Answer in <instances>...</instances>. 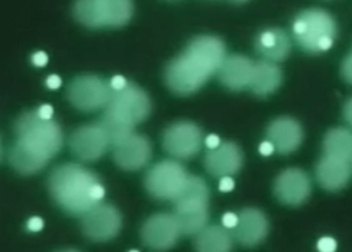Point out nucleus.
<instances>
[{
    "instance_id": "obj_1",
    "label": "nucleus",
    "mask_w": 352,
    "mask_h": 252,
    "mask_svg": "<svg viewBox=\"0 0 352 252\" xmlns=\"http://www.w3.org/2000/svg\"><path fill=\"white\" fill-rule=\"evenodd\" d=\"M16 139L9 151V163L22 176H32L43 170L64 145L60 125L45 119L38 111L21 115L13 125Z\"/></svg>"
},
{
    "instance_id": "obj_2",
    "label": "nucleus",
    "mask_w": 352,
    "mask_h": 252,
    "mask_svg": "<svg viewBox=\"0 0 352 252\" xmlns=\"http://www.w3.org/2000/svg\"><path fill=\"white\" fill-rule=\"evenodd\" d=\"M226 58V47L216 36H197L179 57L171 60L164 71L167 87L179 96L193 95L213 74H218Z\"/></svg>"
},
{
    "instance_id": "obj_3",
    "label": "nucleus",
    "mask_w": 352,
    "mask_h": 252,
    "mask_svg": "<svg viewBox=\"0 0 352 252\" xmlns=\"http://www.w3.org/2000/svg\"><path fill=\"white\" fill-rule=\"evenodd\" d=\"M48 190L52 201L72 216L86 215L100 205L104 197L100 179L86 167L73 163L52 170Z\"/></svg>"
},
{
    "instance_id": "obj_4",
    "label": "nucleus",
    "mask_w": 352,
    "mask_h": 252,
    "mask_svg": "<svg viewBox=\"0 0 352 252\" xmlns=\"http://www.w3.org/2000/svg\"><path fill=\"white\" fill-rule=\"evenodd\" d=\"M173 203V215L183 236L197 235L206 228L209 219V189L205 180L197 176H188L183 192Z\"/></svg>"
},
{
    "instance_id": "obj_5",
    "label": "nucleus",
    "mask_w": 352,
    "mask_h": 252,
    "mask_svg": "<svg viewBox=\"0 0 352 252\" xmlns=\"http://www.w3.org/2000/svg\"><path fill=\"white\" fill-rule=\"evenodd\" d=\"M293 36L302 49L320 54L333 45L336 22L327 10L309 9L294 19Z\"/></svg>"
},
{
    "instance_id": "obj_6",
    "label": "nucleus",
    "mask_w": 352,
    "mask_h": 252,
    "mask_svg": "<svg viewBox=\"0 0 352 252\" xmlns=\"http://www.w3.org/2000/svg\"><path fill=\"white\" fill-rule=\"evenodd\" d=\"M132 15V0H77L74 3V18L87 28H119Z\"/></svg>"
},
{
    "instance_id": "obj_7",
    "label": "nucleus",
    "mask_w": 352,
    "mask_h": 252,
    "mask_svg": "<svg viewBox=\"0 0 352 252\" xmlns=\"http://www.w3.org/2000/svg\"><path fill=\"white\" fill-rule=\"evenodd\" d=\"M104 115L131 128L144 122L151 113V100L140 86L128 83L125 87L112 91L109 104L104 108Z\"/></svg>"
},
{
    "instance_id": "obj_8",
    "label": "nucleus",
    "mask_w": 352,
    "mask_h": 252,
    "mask_svg": "<svg viewBox=\"0 0 352 252\" xmlns=\"http://www.w3.org/2000/svg\"><path fill=\"white\" fill-rule=\"evenodd\" d=\"M188 180L186 168L175 161H161L150 168L145 177V189L158 201L174 202Z\"/></svg>"
},
{
    "instance_id": "obj_9",
    "label": "nucleus",
    "mask_w": 352,
    "mask_h": 252,
    "mask_svg": "<svg viewBox=\"0 0 352 252\" xmlns=\"http://www.w3.org/2000/svg\"><path fill=\"white\" fill-rule=\"evenodd\" d=\"M112 86L98 76L76 77L67 90V98L77 111L96 112L109 104L112 96Z\"/></svg>"
},
{
    "instance_id": "obj_10",
    "label": "nucleus",
    "mask_w": 352,
    "mask_h": 252,
    "mask_svg": "<svg viewBox=\"0 0 352 252\" xmlns=\"http://www.w3.org/2000/svg\"><path fill=\"white\" fill-rule=\"evenodd\" d=\"M122 228L119 210L111 205H98L81 216V232L93 242H107L118 236Z\"/></svg>"
},
{
    "instance_id": "obj_11",
    "label": "nucleus",
    "mask_w": 352,
    "mask_h": 252,
    "mask_svg": "<svg viewBox=\"0 0 352 252\" xmlns=\"http://www.w3.org/2000/svg\"><path fill=\"white\" fill-rule=\"evenodd\" d=\"M201 142V129L188 121L170 125L162 135V148L180 160H188L200 152Z\"/></svg>"
},
{
    "instance_id": "obj_12",
    "label": "nucleus",
    "mask_w": 352,
    "mask_h": 252,
    "mask_svg": "<svg viewBox=\"0 0 352 252\" xmlns=\"http://www.w3.org/2000/svg\"><path fill=\"white\" fill-rule=\"evenodd\" d=\"M69 147L78 160L90 163L98 161L112 145L106 130L98 122L76 129L69 139Z\"/></svg>"
},
{
    "instance_id": "obj_13",
    "label": "nucleus",
    "mask_w": 352,
    "mask_h": 252,
    "mask_svg": "<svg viewBox=\"0 0 352 252\" xmlns=\"http://www.w3.org/2000/svg\"><path fill=\"white\" fill-rule=\"evenodd\" d=\"M182 231L175 216L157 214L148 219L141 229L142 242L154 251H167L177 244Z\"/></svg>"
},
{
    "instance_id": "obj_14",
    "label": "nucleus",
    "mask_w": 352,
    "mask_h": 252,
    "mask_svg": "<svg viewBox=\"0 0 352 252\" xmlns=\"http://www.w3.org/2000/svg\"><path fill=\"white\" fill-rule=\"evenodd\" d=\"M115 164L125 171H137L150 163L151 142L146 137L132 134L112 147Z\"/></svg>"
},
{
    "instance_id": "obj_15",
    "label": "nucleus",
    "mask_w": 352,
    "mask_h": 252,
    "mask_svg": "<svg viewBox=\"0 0 352 252\" xmlns=\"http://www.w3.org/2000/svg\"><path fill=\"white\" fill-rule=\"evenodd\" d=\"M312 192V184L305 171L289 168L283 171L274 181V194L278 202L287 206H300Z\"/></svg>"
},
{
    "instance_id": "obj_16",
    "label": "nucleus",
    "mask_w": 352,
    "mask_h": 252,
    "mask_svg": "<svg viewBox=\"0 0 352 252\" xmlns=\"http://www.w3.org/2000/svg\"><path fill=\"white\" fill-rule=\"evenodd\" d=\"M205 168L213 177L232 176L242 167V151L235 142H223L205 155Z\"/></svg>"
},
{
    "instance_id": "obj_17",
    "label": "nucleus",
    "mask_w": 352,
    "mask_h": 252,
    "mask_svg": "<svg viewBox=\"0 0 352 252\" xmlns=\"http://www.w3.org/2000/svg\"><path fill=\"white\" fill-rule=\"evenodd\" d=\"M267 139L272 141L276 151L286 155L294 152L303 142V129L300 124L292 117H278L270 124Z\"/></svg>"
},
{
    "instance_id": "obj_18",
    "label": "nucleus",
    "mask_w": 352,
    "mask_h": 252,
    "mask_svg": "<svg viewBox=\"0 0 352 252\" xmlns=\"http://www.w3.org/2000/svg\"><path fill=\"white\" fill-rule=\"evenodd\" d=\"M236 241L245 247H255L263 242L268 235V220L258 209H245L239 214L236 227L234 228Z\"/></svg>"
},
{
    "instance_id": "obj_19",
    "label": "nucleus",
    "mask_w": 352,
    "mask_h": 252,
    "mask_svg": "<svg viewBox=\"0 0 352 252\" xmlns=\"http://www.w3.org/2000/svg\"><path fill=\"white\" fill-rule=\"evenodd\" d=\"M255 64L243 56H229L218 70L219 82L229 90L239 91L250 87Z\"/></svg>"
},
{
    "instance_id": "obj_20",
    "label": "nucleus",
    "mask_w": 352,
    "mask_h": 252,
    "mask_svg": "<svg viewBox=\"0 0 352 252\" xmlns=\"http://www.w3.org/2000/svg\"><path fill=\"white\" fill-rule=\"evenodd\" d=\"M351 163L329 155H323L316 165V180L324 190L344 189L351 179Z\"/></svg>"
},
{
    "instance_id": "obj_21",
    "label": "nucleus",
    "mask_w": 352,
    "mask_h": 252,
    "mask_svg": "<svg viewBox=\"0 0 352 252\" xmlns=\"http://www.w3.org/2000/svg\"><path fill=\"white\" fill-rule=\"evenodd\" d=\"M255 49L270 61H284L292 51L289 35L277 28L261 32L255 39Z\"/></svg>"
},
{
    "instance_id": "obj_22",
    "label": "nucleus",
    "mask_w": 352,
    "mask_h": 252,
    "mask_svg": "<svg viewBox=\"0 0 352 252\" xmlns=\"http://www.w3.org/2000/svg\"><path fill=\"white\" fill-rule=\"evenodd\" d=\"M283 82V73L274 61L263 60L255 62L250 89L256 96H268L274 93Z\"/></svg>"
},
{
    "instance_id": "obj_23",
    "label": "nucleus",
    "mask_w": 352,
    "mask_h": 252,
    "mask_svg": "<svg viewBox=\"0 0 352 252\" xmlns=\"http://www.w3.org/2000/svg\"><path fill=\"white\" fill-rule=\"evenodd\" d=\"M196 251L228 252L232 249V238L225 227H206L196 235Z\"/></svg>"
},
{
    "instance_id": "obj_24",
    "label": "nucleus",
    "mask_w": 352,
    "mask_h": 252,
    "mask_svg": "<svg viewBox=\"0 0 352 252\" xmlns=\"http://www.w3.org/2000/svg\"><path fill=\"white\" fill-rule=\"evenodd\" d=\"M323 155L352 160V132L344 128L331 129L323 139Z\"/></svg>"
},
{
    "instance_id": "obj_25",
    "label": "nucleus",
    "mask_w": 352,
    "mask_h": 252,
    "mask_svg": "<svg viewBox=\"0 0 352 252\" xmlns=\"http://www.w3.org/2000/svg\"><path fill=\"white\" fill-rule=\"evenodd\" d=\"M318 249L320 252H333V251H336V241L333 240V238H329V236L320 238L318 242Z\"/></svg>"
},
{
    "instance_id": "obj_26",
    "label": "nucleus",
    "mask_w": 352,
    "mask_h": 252,
    "mask_svg": "<svg viewBox=\"0 0 352 252\" xmlns=\"http://www.w3.org/2000/svg\"><path fill=\"white\" fill-rule=\"evenodd\" d=\"M341 74L345 78V82L352 84V54H349L344 62H342V67H341Z\"/></svg>"
},
{
    "instance_id": "obj_27",
    "label": "nucleus",
    "mask_w": 352,
    "mask_h": 252,
    "mask_svg": "<svg viewBox=\"0 0 352 252\" xmlns=\"http://www.w3.org/2000/svg\"><path fill=\"white\" fill-rule=\"evenodd\" d=\"M238 219H239V216H238V215L231 214V211H229V214H225V215H223V218H222V223H223V227H225V228H228V229H234V228L236 227Z\"/></svg>"
},
{
    "instance_id": "obj_28",
    "label": "nucleus",
    "mask_w": 352,
    "mask_h": 252,
    "mask_svg": "<svg viewBox=\"0 0 352 252\" xmlns=\"http://www.w3.org/2000/svg\"><path fill=\"white\" fill-rule=\"evenodd\" d=\"M234 187H235V181L232 180L231 176L221 177V183H219V190H221V192H223V193L232 192Z\"/></svg>"
},
{
    "instance_id": "obj_29",
    "label": "nucleus",
    "mask_w": 352,
    "mask_h": 252,
    "mask_svg": "<svg viewBox=\"0 0 352 252\" xmlns=\"http://www.w3.org/2000/svg\"><path fill=\"white\" fill-rule=\"evenodd\" d=\"M26 228H28V231L30 232H39V231H43V228H44V220L41 219V218H31L30 220H28V223H26Z\"/></svg>"
},
{
    "instance_id": "obj_30",
    "label": "nucleus",
    "mask_w": 352,
    "mask_h": 252,
    "mask_svg": "<svg viewBox=\"0 0 352 252\" xmlns=\"http://www.w3.org/2000/svg\"><path fill=\"white\" fill-rule=\"evenodd\" d=\"M31 61L34 65H36V67H44V65H47V62H48V56L44 51H38L32 56Z\"/></svg>"
},
{
    "instance_id": "obj_31",
    "label": "nucleus",
    "mask_w": 352,
    "mask_h": 252,
    "mask_svg": "<svg viewBox=\"0 0 352 252\" xmlns=\"http://www.w3.org/2000/svg\"><path fill=\"white\" fill-rule=\"evenodd\" d=\"M274 151H276V147H274L272 141L267 139V141H264V142L260 145V154L264 155V157L272 155Z\"/></svg>"
},
{
    "instance_id": "obj_32",
    "label": "nucleus",
    "mask_w": 352,
    "mask_h": 252,
    "mask_svg": "<svg viewBox=\"0 0 352 252\" xmlns=\"http://www.w3.org/2000/svg\"><path fill=\"white\" fill-rule=\"evenodd\" d=\"M47 87L48 89H51V90H56V89H58L60 86H61V78L58 77V76H56V74H52V76H50L48 78H47Z\"/></svg>"
},
{
    "instance_id": "obj_33",
    "label": "nucleus",
    "mask_w": 352,
    "mask_h": 252,
    "mask_svg": "<svg viewBox=\"0 0 352 252\" xmlns=\"http://www.w3.org/2000/svg\"><path fill=\"white\" fill-rule=\"evenodd\" d=\"M128 84V82H126V78L125 77H122V76H115L112 80H111V86H112V89H115V90H119V89H122V87H125Z\"/></svg>"
},
{
    "instance_id": "obj_34",
    "label": "nucleus",
    "mask_w": 352,
    "mask_h": 252,
    "mask_svg": "<svg viewBox=\"0 0 352 252\" xmlns=\"http://www.w3.org/2000/svg\"><path fill=\"white\" fill-rule=\"evenodd\" d=\"M38 112H39L41 116L45 117V119H51L52 115H54V109H52L51 104H43V106H39Z\"/></svg>"
},
{
    "instance_id": "obj_35",
    "label": "nucleus",
    "mask_w": 352,
    "mask_h": 252,
    "mask_svg": "<svg viewBox=\"0 0 352 252\" xmlns=\"http://www.w3.org/2000/svg\"><path fill=\"white\" fill-rule=\"evenodd\" d=\"M205 144H206V147H208L209 150H213V148H216V147H219V145H221V139H219L218 135H209V137L205 139Z\"/></svg>"
},
{
    "instance_id": "obj_36",
    "label": "nucleus",
    "mask_w": 352,
    "mask_h": 252,
    "mask_svg": "<svg viewBox=\"0 0 352 252\" xmlns=\"http://www.w3.org/2000/svg\"><path fill=\"white\" fill-rule=\"evenodd\" d=\"M344 117L345 121L352 126V99H349L344 106Z\"/></svg>"
},
{
    "instance_id": "obj_37",
    "label": "nucleus",
    "mask_w": 352,
    "mask_h": 252,
    "mask_svg": "<svg viewBox=\"0 0 352 252\" xmlns=\"http://www.w3.org/2000/svg\"><path fill=\"white\" fill-rule=\"evenodd\" d=\"M235 3H243V2H248V0H232Z\"/></svg>"
},
{
    "instance_id": "obj_38",
    "label": "nucleus",
    "mask_w": 352,
    "mask_h": 252,
    "mask_svg": "<svg viewBox=\"0 0 352 252\" xmlns=\"http://www.w3.org/2000/svg\"><path fill=\"white\" fill-rule=\"evenodd\" d=\"M351 167H352V160H351Z\"/></svg>"
}]
</instances>
